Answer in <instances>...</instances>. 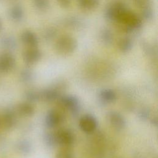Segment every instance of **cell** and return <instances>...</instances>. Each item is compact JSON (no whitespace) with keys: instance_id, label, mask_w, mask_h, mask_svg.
Masks as SVG:
<instances>
[{"instance_id":"obj_1","label":"cell","mask_w":158,"mask_h":158,"mask_svg":"<svg viewBox=\"0 0 158 158\" xmlns=\"http://www.w3.org/2000/svg\"><path fill=\"white\" fill-rule=\"evenodd\" d=\"M143 22L139 14L128 8L118 16L114 23L122 33L129 35L140 30Z\"/></svg>"},{"instance_id":"obj_2","label":"cell","mask_w":158,"mask_h":158,"mask_svg":"<svg viewBox=\"0 0 158 158\" xmlns=\"http://www.w3.org/2000/svg\"><path fill=\"white\" fill-rule=\"evenodd\" d=\"M89 140L84 152V158H103L104 154V137L102 133L94 131Z\"/></svg>"},{"instance_id":"obj_3","label":"cell","mask_w":158,"mask_h":158,"mask_svg":"<svg viewBox=\"0 0 158 158\" xmlns=\"http://www.w3.org/2000/svg\"><path fill=\"white\" fill-rule=\"evenodd\" d=\"M77 48V40L74 36L67 34L57 37L54 43V49L56 52L63 56L72 54Z\"/></svg>"},{"instance_id":"obj_4","label":"cell","mask_w":158,"mask_h":158,"mask_svg":"<svg viewBox=\"0 0 158 158\" xmlns=\"http://www.w3.org/2000/svg\"><path fill=\"white\" fill-rule=\"evenodd\" d=\"M65 85L64 82H59L53 86L39 90V101L51 102L57 101L62 96V93L65 89Z\"/></svg>"},{"instance_id":"obj_5","label":"cell","mask_w":158,"mask_h":158,"mask_svg":"<svg viewBox=\"0 0 158 158\" xmlns=\"http://www.w3.org/2000/svg\"><path fill=\"white\" fill-rule=\"evenodd\" d=\"M127 9V4L121 0H117L110 2L105 9L104 17L106 21L115 23L118 16Z\"/></svg>"},{"instance_id":"obj_6","label":"cell","mask_w":158,"mask_h":158,"mask_svg":"<svg viewBox=\"0 0 158 158\" xmlns=\"http://www.w3.org/2000/svg\"><path fill=\"white\" fill-rule=\"evenodd\" d=\"M57 101L58 106L61 110L70 112L73 115L78 113L80 109V104L77 96L72 94L62 95Z\"/></svg>"},{"instance_id":"obj_7","label":"cell","mask_w":158,"mask_h":158,"mask_svg":"<svg viewBox=\"0 0 158 158\" xmlns=\"http://www.w3.org/2000/svg\"><path fill=\"white\" fill-rule=\"evenodd\" d=\"M56 139L57 146L60 148H70L75 141L73 133L69 129L63 128L55 131Z\"/></svg>"},{"instance_id":"obj_8","label":"cell","mask_w":158,"mask_h":158,"mask_svg":"<svg viewBox=\"0 0 158 158\" xmlns=\"http://www.w3.org/2000/svg\"><path fill=\"white\" fill-rule=\"evenodd\" d=\"M64 120L63 112L57 109H52L46 113L44 122L46 126L51 129L59 127Z\"/></svg>"},{"instance_id":"obj_9","label":"cell","mask_w":158,"mask_h":158,"mask_svg":"<svg viewBox=\"0 0 158 158\" xmlns=\"http://www.w3.org/2000/svg\"><path fill=\"white\" fill-rule=\"evenodd\" d=\"M79 127L84 133L91 135L96 131L98 122L94 115L85 114L79 120Z\"/></svg>"},{"instance_id":"obj_10","label":"cell","mask_w":158,"mask_h":158,"mask_svg":"<svg viewBox=\"0 0 158 158\" xmlns=\"http://www.w3.org/2000/svg\"><path fill=\"white\" fill-rule=\"evenodd\" d=\"M43 56L41 51L38 48H27L22 53V58L24 62L29 66L37 64Z\"/></svg>"},{"instance_id":"obj_11","label":"cell","mask_w":158,"mask_h":158,"mask_svg":"<svg viewBox=\"0 0 158 158\" xmlns=\"http://www.w3.org/2000/svg\"><path fill=\"white\" fill-rule=\"evenodd\" d=\"M107 120L110 125L117 131L123 130L127 125L125 117L116 111L109 112L107 114Z\"/></svg>"},{"instance_id":"obj_12","label":"cell","mask_w":158,"mask_h":158,"mask_svg":"<svg viewBox=\"0 0 158 158\" xmlns=\"http://www.w3.org/2000/svg\"><path fill=\"white\" fill-rule=\"evenodd\" d=\"M15 65V59L9 52H3L0 54V71L4 73L10 72Z\"/></svg>"},{"instance_id":"obj_13","label":"cell","mask_w":158,"mask_h":158,"mask_svg":"<svg viewBox=\"0 0 158 158\" xmlns=\"http://www.w3.org/2000/svg\"><path fill=\"white\" fill-rule=\"evenodd\" d=\"M20 40L27 48L38 47L39 44V39L36 34L29 30H26L22 33Z\"/></svg>"},{"instance_id":"obj_14","label":"cell","mask_w":158,"mask_h":158,"mask_svg":"<svg viewBox=\"0 0 158 158\" xmlns=\"http://www.w3.org/2000/svg\"><path fill=\"white\" fill-rule=\"evenodd\" d=\"M133 40L128 35H125L120 38L117 43V48L118 50L123 54L130 52L133 49Z\"/></svg>"},{"instance_id":"obj_15","label":"cell","mask_w":158,"mask_h":158,"mask_svg":"<svg viewBox=\"0 0 158 158\" xmlns=\"http://www.w3.org/2000/svg\"><path fill=\"white\" fill-rule=\"evenodd\" d=\"M16 113L23 117H31L35 113V109L30 102H23L18 104L15 107Z\"/></svg>"},{"instance_id":"obj_16","label":"cell","mask_w":158,"mask_h":158,"mask_svg":"<svg viewBox=\"0 0 158 158\" xmlns=\"http://www.w3.org/2000/svg\"><path fill=\"white\" fill-rule=\"evenodd\" d=\"M98 96L100 101L104 104L112 103L117 99L115 91L110 88H104L100 90Z\"/></svg>"},{"instance_id":"obj_17","label":"cell","mask_w":158,"mask_h":158,"mask_svg":"<svg viewBox=\"0 0 158 158\" xmlns=\"http://www.w3.org/2000/svg\"><path fill=\"white\" fill-rule=\"evenodd\" d=\"M140 46L144 54L148 57L156 58L157 55V46L146 40H142L140 41Z\"/></svg>"},{"instance_id":"obj_18","label":"cell","mask_w":158,"mask_h":158,"mask_svg":"<svg viewBox=\"0 0 158 158\" xmlns=\"http://www.w3.org/2000/svg\"><path fill=\"white\" fill-rule=\"evenodd\" d=\"M99 40L102 44L109 46L114 43V35L112 30L107 27L102 28L99 33Z\"/></svg>"},{"instance_id":"obj_19","label":"cell","mask_w":158,"mask_h":158,"mask_svg":"<svg viewBox=\"0 0 158 158\" xmlns=\"http://www.w3.org/2000/svg\"><path fill=\"white\" fill-rule=\"evenodd\" d=\"M81 20L76 16H69L65 19L64 25L72 30L80 29L83 26Z\"/></svg>"},{"instance_id":"obj_20","label":"cell","mask_w":158,"mask_h":158,"mask_svg":"<svg viewBox=\"0 0 158 158\" xmlns=\"http://www.w3.org/2000/svg\"><path fill=\"white\" fill-rule=\"evenodd\" d=\"M139 15L143 22H152L155 18V10L152 7V5L140 9Z\"/></svg>"},{"instance_id":"obj_21","label":"cell","mask_w":158,"mask_h":158,"mask_svg":"<svg viewBox=\"0 0 158 158\" xmlns=\"http://www.w3.org/2000/svg\"><path fill=\"white\" fill-rule=\"evenodd\" d=\"M79 7L83 10L91 11L96 9L100 4V0H77Z\"/></svg>"},{"instance_id":"obj_22","label":"cell","mask_w":158,"mask_h":158,"mask_svg":"<svg viewBox=\"0 0 158 158\" xmlns=\"http://www.w3.org/2000/svg\"><path fill=\"white\" fill-rule=\"evenodd\" d=\"M57 30L54 27H48L46 28L42 33L43 40L46 42H51L57 38Z\"/></svg>"},{"instance_id":"obj_23","label":"cell","mask_w":158,"mask_h":158,"mask_svg":"<svg viewBox=\"0 0 158 158\" xmlns=\"http://www.w3.org/2000/svg\"><path fill=\"white\" fill-rule=\"evenodd\" d=\"M10 16L15 21H21L24 17V10L23 7L20 5L13 6L10 10Z\"/></svg>"},{"instance_id":"obj_24","label":"cell","mask_w":158,"mask_h":158,"mask_svg":"<svg viewBox=\"0 0 158 158\" xmlns=\"http://www.w3.org/2000/svg\"><path fill=\"white\" fill-rule=\"evenodd\" d=\"M44 141L46 145L49 148L57 146L55 131H48L44 135Z\"/></svg>"},{"instance_id":"obj_25","label":"cell","mask_w":158,"mask_h":158,"mask_svg":"<svg viewBox=\"0 0 158 158\" xmlns=\"http://www.w3.org/2000/svg\"><path fill=\"white\" fill-rule=\"evenodd\" d=\"M4 125L7 128L12 127L15 123V114L10 111H7L4 115Z\"/></svg>"},{"instance_id":"obj_26","label":"cell","mask_w":158,"mask_h":158,"mask_svg":"<svg viewBox=\"0 0 158 158\" xmlns=\"http://www.w3.org/2000/svg\"><path fill=\"white\" fill-rule=\"evenodd\" d=\"M54 158H75V157L70 148H60Z\"/></svg>"},{"instance_id":"obj_27","label":"cell","mask_w":158,"mask_h":158,"mask_svg":"<svg viewBox=\"0 0 158 158\" xmlns=\"http://www.w3.org/2000/svg\"><path fill=\"white\" fill-rule=\"evenodd\" d=\"M35 8L40 11H45L50 6V0H32Z\"/></svg>"},{"instance_id":"obj_28","label":"cell","mask_w":158,"mask_h":158,"mask_svg":"<svg viewBox=\"0 0 158 158\" xmlns=\"http://www.w3.org/2000/svg\"><path fill=\"white\" fill-rule=\"evenodd\" d=\"M25 97L27 101L30 102L38 101H39V90L30 89L26 93Z\"/></svg>"},{"instance_id":"obj_29","label":"cell","mask_w":158,"mask_h":158,"mask_svg":"<svg viewBox=\"0 0 158 158\" xmlns=\"http://www.w3.org/2000/svg\"><path fill=\"white\" fill-rule=\"evenodd\" d=\"M152 0H132L133 4L139 10L152 5Z\"/></svg>"},{"instance_id":"obj_30","label":"cell","mask_w":158,"mask_h":158,"mask_svg":"<svg viewBox=\"0 0 158 158\" xmlns=\"http://www.w3.org/2000/svg\"><path fill=\"white\" fill-rule=\"evenodd\" d=\"M21 77L23 81H30L33 78V73L32 70L30 69H25L22 72Z\"/></svg>"},{"instance_id":"obj_31","label":"cell","mask_w":158,"mask_h":158,"mask_svg":"<svg viewBox=\"0 0 158 158\" xmlns=\"http://www.w3.org/2000/svg\"><path fill=\"white\" fill-rule=\"evenodd\" d=\"M19 149L23 154H28L31 151V145L27 141H23L19 144Z\"/></svg>"},{"instance_id":"obj_32","label":"cell","mask_w":158,"mask_h":158,"mask_svg":"<svg viewBox=\"0 0 158 158\" xmlns=\"http://www.w3.org/2000/svg\"><path fill=\"white\" fill-rule=\"evenodd\" d=\"M58 5L62 9H68L71 6L72 0H56Z\"/></svg>"},{"instance_id":"obj_33","label":"cell","mask_w":158,"mask_h":158,"mask_svg":"<svg viewBox=\"0 0 158 158\" xmlns=\"http://www.w3.org/2000/svg\"><path fill=\"white\" fill-rule=\"evenodd\" d=\"M149 111L147 109H143L139 113V117L143 120H146L149 117Z\"/></svg>"},{"instance_id":"obj_34","label":"cell","mask_w":158,"mask_h":158,"mask_svg":"<svg viewBox=\"0 0 158 158\" xmlns=\"http://www.w3.org/2000/svg\"><path fill=\"white\" fill-rule=\"evenodd\" d=\"M0 28H1V23H0Z\"/></svg>"}]
</instances>
